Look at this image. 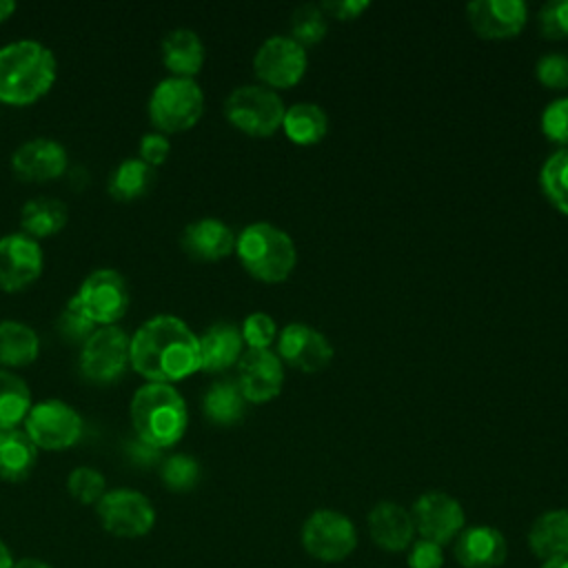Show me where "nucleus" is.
Here are the masks:
<instances>
[{"label":"nucleus","mask_w":568,"mask_h":568,"mask_svg":"<svg viewBox=\"0 0 568 568\" xmlns=\"http://www.w3.org/2000/svg\"><path fill=\"white\" fill-rule=\"evenodd\" d=\"M541 131L548 140L568 144V95L546 104L541 113Z\"/></svg>","instance_id":"40"},{"label":"nucleus","mask_w":568,"mask_h":568,"mask_svg":"<svg viewBox=\"0 0 568 568\" xmlns=\"http://www.w3.org/2000/svg\"><path fill=\"white\" fill-rule=\"evenodd\" d=\"M95 508L102 528L115 537L135 539L146 535L155 524V510L149 497L131 488L106 490Z\"/></svg>","instance_id":"11"},{"label":"nucleus","mask_w":568,"mask_h":568,"mask_svg":"<svg viewBox=\"0 0 568 568\" xmlns=\"http://www.w3.org/2000/svg\"><path fill=\"white\" fill-rule=\"evenodd\" d=\"M131 337L120 326H100L82 344L80 373L93 384H111L129 366Z\"/></svg>","instance_id":"10"},{"label":"nucleus","mask_w":568,"mask_h":568,"mask_svg":"<svg viewBox=\"0 0 568 568\" xmlns=\"http://www.w3.org/2000/svg\"><path fill=\"white\" fill-rule=\"evenodd\" d=\"M410 517L422 539H428L439 546L453 541V537H457L466 524L462 504L442 490L419 495L413 504Z\"/></svg>","instance_id":"13"},{"label":"nucleus","mask_w":568,"mask_h":568,"mask_svg":"<svg viewBox=\"0 0 568 568\" xmlns=\"http://www.w3.org/2000/svg\"><path fill=\"white\" fill-rule=\"evenodd\" d=\"M539 31L550 40L568 38V0H550L537 13Z\"/></svg>","instance_id":"39"},{"label":"nucleus","mask_w":568,"mask_h":568,"mask_svg":"<svg viewBox=\"0 0 568 568\" xmlns=\"http://www.w3.org/2000/svg\"><path fill=\"white\" fill-rule=\"evenodd\" d=\"M131 424L138 439L160 450L169 448L178 444L186 430V402L171 384L149 382L140 386L131 399Z\"/></svg>","instance_id":"3"},{"label":"nucleus","mask_w":568,"mask_h":568,"mask_svg":"<svg viewBox=\"0 0 568 568\" xmlns=\"http://www.w3.org/2000/svg\"><path fill=\"white\" fill-rule=\"evenodd\" d=\"M288 29H291V38L295 42L304 44H317L324 40L326 31H328V18L322 9V4H300L297 9H293L291 18H288Z\"/></svg>","instance_id":"33"},{"label":"nucleus","mask_w":568,"mask_h":568,"mask_svg":"<svg viewBox=\"0 0 568 568\" xmlns=\"http://www.w3.org/2000/svg\"><path fill=\"white\" fill-rule=\"evenodd\" d=\"M55 55L36 40L0 47V102L24 106L40 100L55 82Z\"/></svg>","instance_id":"2"},{"label":"nucleus","mask_w":568,"mask_h":568,"mask_svg":"<svg viewBox=\"0 0 568 568\" xmlns=\"http://www.w3.org/2000/svg\"><path fill=\"white\" fill-rule=\"evenodd\" d=\"M160 477L169 490L186 493V490L195 488V484L200 481V464L195 457L178 453L162 462Z\"/></svg>","instance_id":"34"},{"label":"nucleus","mask_w":568,"mask_h":568,"mask_svg":"<svg viewBox=\"0 0 568 568\" xmlns=\"http://www.w3.org/2000/svg\"><path fill=\"white\" fill-rule=\"evenodd\" d=\"M31 390L22 377L0 368V430H13L31 410Z\"/></svg>","instance_id":"31"},{"label":"nucleus","mask_w":568,"mask_h":568,"mask_svg":"<svg viewBox=\"0 0 568 568\" xmlns=\"http://www.w3.org/2000/svg\"><path fill=\"white\" fill-rule=\"evenodd\" d=\"M138 151H140V160L155 169L166 160V155L171 151V142L166 140L164 133H144L140 138Z\"/></svg>","instance_id":"42"},{"label":"nucleus","mask_w":568,"mask_h":568,"mask_svg":"<svg viewBox=\"0 0 568 568\" xmlns=\"http://www.w3.org/2000/svg\"><path fill=\"white\" fill-rule=\"evenodd\" d=\"M453 552L462 568H499L506 561L508 546L497 528L470 526L457 535Z\"/></svg>","instance_id":"19"},{"label":"nucleus","mask_w":568,"mask_h":568,"mask_svg":"<svg viewBox=\"0 0 568 568\" xmlns=\"http://www.w3.org/2000/svg\"><path fill=\"white\" fill-rule=\"evenodd\" d=\"M204 113V93L193 78H164L149 98V118L160 133H180L197 124Z\"/></svg>","instance_id":"5"},{"label":"nucleus","mask_w":568,"mask_h":568,"mask_svg":"<svg viewBox=\"0 0 568 568\" xmlns=\"http://www.w3.org/2000/svg\"><path fill=\"white\" fill-rule=\"evenodd\" d=\"M58 331L67 342L84 344L91 337V333L95 331V324L80 311V306L73 302V297H69L67 306L62 308V313L58 317Z\"/></svg>","instance_id":"37"},{"label":"nucleus","mask_w":568,"mask_h":568,"mask_svg":"<svg viewBox=\"0 0 568 568\" xmlns=\"http://www.w3.org/2000/svg\"><path fill=\"white\" fill-rule=\"evenodd\" d=\"M180 242L184 253L200 262H217L235 251V235L231 226L215 217H200L186 224Z\"/></svg>","instance_id":"20"},{"label":"nucleus","mask_w":568,"mask_h":568,"mask_svg":"<svg viewBox=\"0 0 568 568\" xmlns=\"http://www.w3.org/2000/svg\"><path fill=\"white\" fill-rule=\"evenodd\" d=\"M73 302L98 328L115 326L129 308L126 280L113 268H98L84 277Z\"/></svg>","instance_id":"9"},{"label":"nucleus","mask_w":568,"mask_h":568,"mask_svg":"<svg viewBox=\"0 0 568 568\" xmlns=\"http://www.w3.org/2000/svg\"><path fill=\"white\" fill-rule=\"evenodd\" d=\"M0 568H13L11 552H9V548L2 541H0Z\"/></svg>","instance_id":"47"},{"label":"nucleus","mask_w":568,"mask_h":568,"mask_svg":"<svg viewBox=\"0 0 568 568\" xmlns=\"http://www.w3.org/2000/svg\"><path fill=\"white\" fill-rule=\"evenodd\" d=\"M202 413L217 426H233L246 413V399L235 379L211 384L202 397Z\"/></svg>","instance_id":"27"},{"label":"nucleus","mask_w":568,"mask_h":568,"mask_svg":"<svg viewBox=\"0 0 568 568\" xmlns=\"http://www.w3.org/2000/svg\"><path fill=\"white\" fill-rule=\"evenodd\" d=\"M284 111L282 98L264 84H242L224 100V118L255 138L273 135L282 126Z\"/></svg>","instance_id":"6"},{"label":"nucleus","mask_w":568,"mask_h":568,"mask_svg":"<svg viewBox=\"0 0 568 568\" xmlns=\"http://www.w3.org/2000/svg\"><path fill=\"white\" fill-rule=\"evenodd\" d=\"M40 353L38 333L16 320H0V364L27 366Z\"/></svg>","instance_id":"29"},{"label":"nucleus","mask_w":568,"mask_h":568,"mask_svg":"<svg viewBox=\"0 0 568 568\" xmlns=\"http://www.w3.org/2000/svg\"><path fill=\"white\" fill-rule=\"evenodd\" d=\"M162 62L178 78H193L204 64V44L193 29L178 27L162 38Z\"/></svg>","instance_id":"23"},{"label":"nucleus","mask_w":568,"mask_h":568,"mask_svg":"<svg viewBox=\"0 0 568 568\" xmlns=\"http://www.w3.org/2000/svg\"><path fill=\"white\" fill-rule=\"evenodd\" d=\"M304 550L324 564L344 561L357 546V530L353 521L331 508H320L302 524Z\"/></svg>","instance_id":"7"},{"label":"nucleus","mask_w":568,"mask_h":568,"mask_svg":"<svg viewBox=\"0 0 568 568\" xmlns=\"http://www.w3.org/2000/svg\"><path fill=\"white\" fill-rule=\"evenodd\" d=\"M368 532L375 546L388 552L406 550L413 544L415 524L406 508L395 501H379L368 513Z\"/></svg>","instance_id":"21"},{"label":"nucleus","mask_w":568,"mask_h":568,"mask_svg":"<svg viewBox=\"0 0 568 568\" xmlns=\"http://www.w3.org/2000/svg\"><path fill=\"white\" fill-rule=\"evenodd\" d=\"M466 16L479 38L504 40L524 29L528 7L521 0H473L466 4Z\"/></svg>","instance_id":"17"},{"label":"nucleus","mask_w":568,"mask_h":568,"mask_svg":"<svg viewBox=\"0 0 568 568\" xmlns=\"http://www.w3.org/2000/svg\"><path fill=\"white\" fill-rule=\"evenodd\" d=\"M539 186L546 200L568 215V149L550 153L539 169Z\"/></svg>","instance_id":"32"},{"label":"nucleus","mask_w":568,"mask_h":568,"mask_svg":"<svg viewBox=\"0 0 568 568\" xmlns=\"http://www.w3.org/2000/svg\"><path fill=\"white\" fill-rule=\"evenodd\" d=\"M444 552L439 544L428 539H417L410 544L408 552V568H442Z\"/></svg>","instance_id":"41"},{"label":"nucleus","mask_w":568,"mask_h":568,"mask_svg":"<svg viewBox=\"0 0 568 568\" xmlns=\"http://www.w3.org/2000/svg\"><path fill=\"white\" fill-rule=\"evenodd\" d=\"M237 386L246 402L264 404L280 395L284 384L282 359L271 348H248L237 362Z\"/></svg>","instance_id":"16"},{"label":"nucleus","mask_w":568,"mask_h":568,"mask_svg":"<svg viewBox=\"0 0 568 568\" xmlns=\"http://www.w3.org/2000/svg\"><path fill=\"white\" fill-rule=\"evenodd\" d=\"M80 413L62 399H42L31 406L24 417V433L44 450H64L71 448L82 435Z\"/></svg>","instance_id":"8"},{"label":"nucleus","mask_w":568,"mask_h":568,"mask_svg":"<svg viewBox=\"0 0 568 568\" xmlns=\"http://www.w3.org/2000/svg\"><path fill=\"white\" fill-rule=\"evenodd\" d=\"M242 339L248 348H268L277 339V326L275 320L268 313L255 311L244 317L242 322Z\"/></svg>","instance_id":"36"},{"label":"nucleus","mask_w":568,"mask_h":568,"mask_svg":"<svg viewBox=\"0 0 568 568\" xmlns=\"http://www.w3.org/2000/svg\"><path fill=\"white\" fill-rule=\"evenodd\" d=\"M126 453H129V457H131L135 464L149 466V464H153V462L160 459V453H162V450L135 437V439H131V442L126 444Z\"/></svg>","instance_id":"44"},{"label":"nucleus","mask_w":568,"mask_h":568,"mask_svg":"<svg viewBox=\"0 0 568 568\" xmlns=\"http://www.w3.org/2000/svg\"><path fill=\"white\" fill-rule=\"evenodd\" d=\"M42 248L27 233H9L0 237V288L16 293L33 284L42 273Z\"/></svg>","instance_id":"14"},{"label":"nucleus","mask_w":568,"mask_h":568,"mask_svg":"<svg viewBox=\"0 0 568 568\" xmlns=\"http://www.w3.org/2000/svg\"><path fill=\"white\" fill-rule=\"evenodd\" d=\"M322 9L326 16H333L337 20H353L368 9V2L366 0H328V2H322Z\"/></svg>","instance_id":"43"},{"label":"nucleus","mask_w":568,"mask_h":568,"mask_svg":"<svg viewBox=\"0 0 568 568\" xmlns=\"http://www.w3.org/2000/svg\"><path fill=\"white\" fill-rule=\"evenodd\" d=\"M13 11H16V2L13 0H0V22H4Z\"/></svg>","instance_id":"46"},{"label":"nucleus","mask_w":568,"mask_h":568,"mask_svg":"<svg viewBox=\"0 0 568 568\" xmlns=\"http://www.w3.org/2000/svg\"><path fill=\"white\" fill-rule=\"evenodd\" d=\"M277 357L302 373H317L333 359V346L317 328L293 322L277 333Z\"/></svg>","instance_id":"15"},{"label":"nucleus","mask_w":568,"mask_h":568,"mask_svg":"<svg viewBox=\"0 0 568 568\" xmlns=\"http://www.w3.org/2000/svg\"><path fill=\"white\" fill-rule=\"evenodd\" d=\"M153 180H155L153 166H149L140 158H126L113 169L106 189L113 200L131 202V200L144 197L153 186Z\"/></svg>","instance_id":"30"},{"label":"nucleus","mask_w":568,"mask_h":568,"mask_svg":"<svg viewBox=\"0 0 568 568\" xmlns=\"http://www.w3.org/2000/svg\"><path fill=\"white\" fill-rule=\"evenodd\" d=\"M129 364L149 382H180L200 371L197 335L175 315H155L131 335Z\"/></svg>","instance_id":"1"},{"label":"nucleus","mask_w":568,"mask_h":568,"mask_svg":"<svg viewBox=\"0 0 568 568\" xmlns=\"http://www.w3.org/2000/svg\"><path fill=\"white\" fill-rule=\"evenodd\" d=\"M282 129L295 144H317L328 131V115L315 102H295L284 111Z\"/></svg>","instance_id":"28"},{"label":"nucleus","mask_w":568,"mask_h":568,"mask_svg":"<svg viewBox=\"0 0 568 568\" xmlns=\"http://www.w3.org/2000/svg\"><path fill=\"white\" fill-rule=\"evenodd\" d=\"M69 495L80 504H98L106 493L104 475L91 466H78L67 477Z\"/></svg>","instance_id":"35"},{"label":"nucleus","mask_w":568,"mask_h":568,"mask_svg":"<svg viewBox=\"0 0 568 568\" xmlns=\"http://www.w3.org/2000/svg\"><path fill=\"white\" fill-rule=\"evenodd\" d=\"M235 253L255 280L266 284L284 282L297 262L295 242L271 222H253L235 237Z\"/></svg>","instance_id":"4"},{"label":"nucleus","mask_w":568,"mask_h":568,"mask_svg":"<svg viewBox=\"0 0 568 568\" xmlns=\"http://www.w3.org/2000/svg\"><path fill=\"white\" fill-rule=\"evenodd\" d=\"M537 80L548 89H568V55L550 51L535 62Z\"/></svg>","instance_id":"38"},{"label":"nucleus","mask_w":568,"mask_h":568,"mask_svg":"<svg viewBox=\"0 0 568 568\" xmlns=\"http://www.w3.org/2000/svg\"><path fill=\"white\" fill-rule=\"evenodd\" d=\"M541 568H568V557H557V559H546Z\"/></svg>","instance_id":"48"},{"label":"nucleus","mask_w":568,"mask_h":568,"mask_svg":"<svg viewBox=\"0 0 568 568\" xmlns=\"http://www.w3.org/2000/svg\"><path fill=\"white\" fill-rule=\"evenodd\" d=\"M528 546L539 559L568 557V510L539 515L528 530Z\"/></svg>","instance_id":"24"},{"label":"nucleus","mask_w":568,"mask_h":568,"mask_svg":"<svg viewBox=\"0 0 568 568\" xmlns=\"http://www.w3.org/2000/svg\"><path fill=\"white\" fill-rule=\"evenodd\" d=\"M13 568H51V566L44 564V561H40V559L27 557V559H20L18 564H13Z\"/></svg>","instance_id":"45"},{"label":"nucleus","mask_w":568,"mask_h":568,"mask_svg":"<svg viewBox=\"0 0 568 568\" xmlns=\"http://www.w3.org/2000/svg\"><path fill=\"white\" fill-rule=\"evenodd\" d=\"M200 368L209 373L226 371L229 366L237 364L244 353V339L240 326L231 322H215L211 324L200 337Z\"/></svg>","instance_id":"22"},{"label":"nucleus","mask_w":568,"mask_h":568,"mask_svg":"<svg viewBox=\"0 0 568 568\" xmlns=\"http://www.w3.org/2000/svg\"><path fill=\"white\" fill-rule=\"evenodd\" d=\"M38 462V448L24 430H0V479L22 481Z\"/></svg>","instance_id":"25"},{"label":"nucleus","mask_w":568,"mask_h":568,"mask_svg":"<svg viewBox=\"0 0 568 568\" xmlns=\"http://www.w3.org/2000/svg\"><path fill=\"white\" fill-rule=\"evenodd\" d=\"M69 166L67 149L51 138H31L22 142L11 155L16 175L29 182H47L64 175Z\"/></svg>","instance_id":"18"},{"label":"nucleus","mask_w":568,"mask_h":568,"mask_svg":"<svg viewBox=\"0 0 568 568\" xmlns=\"http://www.w3.org/2000/svg\"><path fill=\"white\" fill-rule=\"evenodd\" d=\"M67 220L69 209L55 197H31L20 211L22 233L31 235L33 240L60 233L67 226Z\"/></svg>","instance_id":"26"},{"label":"nucleus","mask_w":568,"mask_h":568,"mask_svg":"<svg viewBox=\"0 0 568 568\" xmlns=\"http://www.w3.org/2000/svg\"><path fill=\"white\" fill-rule=\"evenodd\" d=\"M306 49L291 36L266 38L253 55L255 75L273 91L297 84L306 73Z\"/></svg>","instance_id":"12"}]
</instances>
